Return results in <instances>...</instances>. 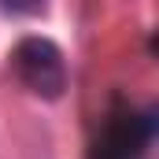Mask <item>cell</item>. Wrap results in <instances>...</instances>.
I'll list each match as a JSON object with an SVG mask.
<instances>
[{
    "mask_svg": "<svg viewBox=\"0 0 159 159\" xmlns=\"http://www.w3.org/2000/svg\"><path fill=\"white\" fill-rule=\"evenodd\" d=\"M0 7L11 11V15H41L44 0H0Z\"/></svg>",
    "mask_w": 159,
    "mask_h": 159,
    "instance_id": "obj_3",
    "label": "cell"
},
{
    "mask_svg": "<svg viewBox=\"0 0 159 159\" xmlns=\"http://www.w3.org/2000/svg\"><path fill=\"white\" fill-rule=\"evenodd\" d=\"M11 70L19 85L41 100H59L67 89V59L48 37H22L11 48Z\"/></svg>",
    "mask_w": 159,
    "mask_h": 159,
    "instance_id": "obj_1",
    "label": "cell"
},
{
    "mask_svg": "<svg viewBox=\"0 0 159 159\" xmlns=\"http://www.w3.org/2000/svg\"><path fill=\"white\" fill-rule=\"evenodd\" d=\"M156 137V115L152 111H133L122 107L115 115H107L104 129L96 133L89 159H144Z\"/></svg>",
    "mask_w": 159,
    "mask_h": 159,
    "instance_id": "obj_2",
    "label": "cell"
}]
</instances>
